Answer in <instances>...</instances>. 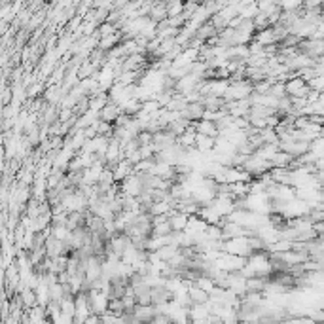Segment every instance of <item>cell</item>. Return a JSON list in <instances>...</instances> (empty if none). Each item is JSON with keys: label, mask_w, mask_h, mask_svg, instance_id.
<instances>
[{"label": "cell", "mask_w": 324, "mask_h": 324, "mask_svg": "<svg viewBox=\"0 0 324 324\" xmlns=\"http://www.w3.org/2000/svg\"><path fill=\"white\" fill-rule=\"evenodd\" d=\"M188 298H190L191 303H198V305H205L207 301H209V294L205 292V290H201L199 286L196 285H190L188 286Z\"/></svg>", "instance_id": "3"}, {"label": "cell", "mask_w": 324, "mask_h": 324, "mask_svg": "<svg viewBox=\"0 0 324 324\" xmlns=\"http://www.w3.org/2000/svg\"><path fill=\"white\" fill-rule=\"evenodd\" d=\"M214 139H216V137H209V135L196 133V150L211 152L214 148Z\"/></svg>", "instance_id": "4"}, {"label": "cell", "mask_w": 324, "mask_h": 324, "mask_svg": "<svg viewBox=\"0 0 324 324\" xmlns=\"http://www.w3.org/2000/svg\"><path fill=\"white\" fill-rule=\"evenodd\" d=\"M21 303H23L25 307H32V305H36V294L32 288H25L23 292H21Z\"/></svg>", "instance_id": "9"}, {"label": "cell", "mask_w": 324, "mask_h": 324, "mask_svg": "<svg viewBox=\"0 0 324 324\" xmlns=\"http://www.w3.org/2000/svg\"><path fill=\"white\" fill-rule=\"evenodd\" d=\"M169 233H173V228H171L169 218H167V220L158 222V224H154V226H152L150 235H169Z\"/></svg>", "instance_id": "7"}, {"label": "cell", "mask_w": 324, "mask_h": 324, "mask_svg": "<svg viewBox=\"0 0 324 324\" xmlns=\"http://www.w3.org/2000/svg\"><path fill=\"white\" fill-rule=\"evenodd\" d=\"M292 159L294 158L290 154H286V152H283V150H277L275 154L269 158V163H271V167H288Z\"/></svg>", "instance_id": "6"}, {"label": "cell", "mask_w": 324, "mask_h": 324, "mask_svg": "<svg viewBox=\"0 0 324 324\" xmlns=\"http://www.w3.org/2000/svg\"><path fill=\"white\" fill-rule=\"evenodd\" d=\"M305 86V80L301 78V76H294V78H288L285 82V91H286V95L288 97H292V95H296L298 91H300L301 87Z\"/></svg>", "instance_id": "5"}, {"label": "cell", "mask_w": 324, "mask_h": 324, "mask_svg": "<svg viewBox=\"0 0 324 324\" xmlns=\"http://www.w3.org/2000/svg\"><path fill=\"white\" fill-rule=\"evenodd\" d=\"M305 84L309 86V89H315V91H322L324 80H322V76H313V78L305 80Z\"/></svg>", "instance_id": "11"}, {"label": "cell", "mask_w": 324, "mask_h": 324, "mask_svg": "<svg viewBox=\"0 0 324 324\" xmlns=\"http://www.w3.org/2000/svg\"><path fill=\"white\" fill-rule=\"evenodd\" d=\"M121 112V108H119L118 104L116 103H108L104 104L103 108L99 110V114H97V118L99 119H103V121H110V123H114V119L118 118V114Z\"/></svg>", "instance_id": "2"}, {"label": "cell", "mask_w": 324, "mask_h": 324, "mask_svg": "<svg viewBox=\"0 0 324 324\" xmlns=\"http://www.w3.org/2000/svg\"><path fill=\"white\" fill-rule=\"evenodd\" d=\"M133 315L139 322H152V318L156 315V307H154V303H150V305H135Z\"/></svg>", "instance_id": "1"}, {"label": "cell", "mask_w": 324, "mask_h": 324, "mask_svg": "<svg viewBox=\"0 0 324 324\" xmlns=\"http://www.w3.org/2000/svg\"><path fill=\"white\" fill-rule=\"evenodd\" d=\"M171 211V205L167 203V201H154L150 207H148V213L152 216H156V214H167Z\"/></svg>", "instance_id": "8"}, {"label": "cell", "mask_w": 324, "mask_h": 324, "mask_svg": "<svg viewBox=\"0 0 324 324\" xmlns=\"http://www.w3.org/2000/svg\"><path fill=\"white\" fill-rule=\"evenodd\" d=\"M95 71H97V67H95L93 63H91V61H89V63H86V64H84V67H82V69L78 71V78H80V80L91 78V76L95 74Z\"/></svg>", "instance_id": "10"}, {"label": "cell", "mask_w": 324, "mask_h": 324, "mask_svg": "<svg viewBox=\"0 0 324 324\" xmlns=\"http://www.w3.org/2000/svg\"><path fill=\"white\" fill-rule=\"evenodd\" d=\"M307 118L311 123H316V125H324V114H307Z\"/></svg>", "instance_id": "12"}]
</instances>
